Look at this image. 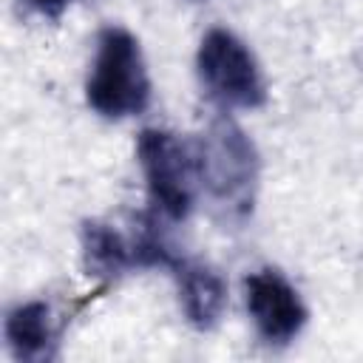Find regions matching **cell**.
<instances>
[{"instance_id":"8992f818","label":"cell","mask_w":363,"mask_h":363,"mask_svg":"<svg viewBox=\"0 0 363 363\" xmlns=\"http://www.w3.org/2000/svg\"><path fill=\"white\" fill-rule=\"evenodd\" d=\"M173 278L179 289V303L190 326L199 332L213 329L227 306V284L224 278L204 261L199 258H184L179 255L173 261Z\"/></svg>"},{"instance_id":"3957f363","label":"cell","mask_w":363,"mask_h":363,"mask_svg":"<svg viewBox=\"0 0 363 363\" xmlns=\"http://www.w3.org/2000/svg\"><path fill=\"white\" fill-rule=\"evenodd\" d=\"M136 156L153 210L167 221H184L196 204V190L201 184L196 147H190L170 130L145 128L136 142Z\"/></svg>"},{"instance_id":"ba28073f","label":"cell","mask_w":363,"mask_h":363,"mask_svg":"<svg viewBox=\"0 0 363 363\" xmlns=\"http://www.w3.org/2000/svg\"><path fill=\"white\" fill-rule=\"evenodd\" d=\"M79 241H82L85 269L94 278L113 281V278L125 275L130 267H136L133 244L105 221H85Z\"/></svg>"},{"instance_id":"9c48e42d","label":"cell","mask_w":363,"mask_h":363,"mask_svg":"<svg viewBox=\"0 0 363 363\" xmlns=\"http://www.w3.org/2000/svg\"><path fill=\"white\" fill-rule=\"evenodd\" d=\"M23 3L28 9H34L37 14H43V17H60L68 9L71 0H23Z\"/></svg>"},{"instance_id":"6da1fadb","label":"cell","mask_w":363,"mask_h":363,"mask_svg":"<svg viewBox=\"0 0 363 363\" xmlns=\"http://www.w3.org/2000/svg\"><path fill=\"white\" fill-rule=\"evenodd\" d=\"M196 153L201 187L213 204L227 218H247L258 187V150L252 139L230 116H221L204 130Z\"/></svg>"},{"instance_id":"5b68a950","label":"cell","mask_w":363,"mask_h":363,"mask_svg":"<svg viewBox=\"0 0 363 363\" xmlns=\"http://www.w3.org/2000/svg\"><path fill=\"white\" fill-rule=\"evenodd\" d=\"M247 312L255 323V332L272 343L284 346L301 335L306 323V306L298 289L284 278V272L264 267L244 278Z\"/></svg>"},{"instance_id":"7a4b0ae2","label":"cell","mask_w":363,"mask_h":363,"mask_svg":"<svg viewBox=\"0 0 363 363\" xmlns=\"http://www.w3.org/2000/svg\"><path fill=\"white\" fill-rule=\"evenodd\" d=\"M88 105L105 119L139 116L150 105V77L139 40L122 28L108 26L96 37L94 65L85 82Z\"/></svg>"},{"instance_id":"277c9868","label":"cell","mask_w":363,"mask_h":363,"mask_svg":"<svg viewBox=\"0 0 363 363\" xmlns=\"http://www.w3.org/2000/svg\"><path fill=\"white\" fill-rule=\"evenodd\" d=\"M196 68L204 91L221 105V108H261L267 102V85L264 74L247 48L244 40H238L227 28H210L201 37Z\"/></svg>"},{"instance_id":"52a82bcc","label":"cell","mask_w":363,"mask_h":363,"mask_svg":"<svg viewBox=\"0 0 363 363\" xmlns=\"http://www.w3.org/2000/svg\"><path fill=\"white\" fill-rule=\"evenodd\" d=\"M6 343L17 360L45 363L57 357V323L51 306L28 301L6 315Z\"/></svg>"}]
</instances>
